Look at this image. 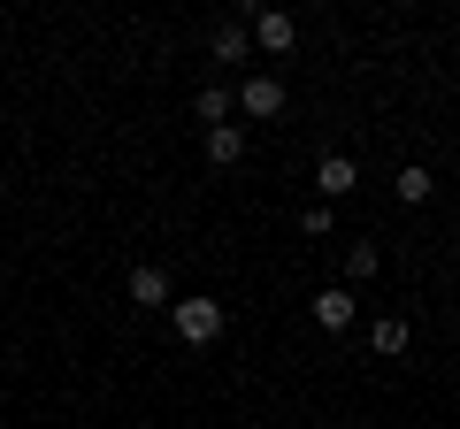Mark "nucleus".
<instances>
[{
  "label": "nucleus",
  "mask_w": 460,
  "mask_h": 429,
  "mask_svg": "<svg viewBox=\"0 0 460 429\" xmlns=\"http://www.w3.org/2000/svg\"><path fill=\"white\" fill-rule=\"evenodd\" d=\"M169 322H177L184 346H215V337H223V299H177Z\"/></svg>",
  "instance_id": "f257e3e1"
},
{
  "label": "nucleus",
  "mask_w": 460,
  "mask_h": 429,
  "mask_svg": "<svg viewBox=\"0 0 460 429\" xmlns=\"http://www.w3.org/2000/svg\"><path fill=\"white\" fill-rule=\"evenodd\" d=\"M246 39H253V47H261V54H292L299 23L284 16V8H253V16H246Z\"/></svg>",
  "instance_id": "f03ea898"
},
{
  "label": "nucleus",
  "mask_w": 460,
  "mask_h": 429,
  "mask_svg": "<svg viewBox=\"0 0 460 429\" xmlns=\"http://www.w3.org/2000/svg\"><path fill=\"white\" fill-rule=\"evenodd\" d=\"M238 108H246L253 123L284 116V84H277V77H246V84H238Z\"/></svg>",
  "instance_id": "7ed1b4c3"
},
{
  "label": "nucleus",
  "mask_w": 460,
  "mask_h": 429,
  "mask_svg": "<svg viewBox=\"0 0 460 429\" xmlns=\"http://www.w3.org/2000/svg\"><path fill=\"white\" fill-rule=\"evenodd\" d=\"M208 54H215V62H246V54H253V39H246V23H215V39H208Z\"/></svg>",
  "instance_id": "20e7f679"
},
{
  "label": "nucleus",
  "mask_w": 460,
  "mask_h": 429,
  "mask_svg": "<svg viewBox=\"0 0 460 429\" xmlns=\"http://www.w3.org/2000/svg\"><path fill=\"white\" fill-rule=\"evenodd\" d=\"M353 314H361V307H353V292H338V284H330V292L314 299V322H323V330H345Z\"/></svg>",
  "instance_id": "39448f33"
},
{
  "label": "nucleus",
  "mask_w": 460,
  "mask_h": 429,
  "mask_svg": "<svg viewBox=\"0 0 460 429\" xmlns=\"http://www.w3.org/2000/svg\"><path fill=\"white\" fill-rule=\"evenodd\" d=\"M238 153H246V131H238V123H215V131H208V162H215V169H230Z\"/></svg>",
  "instance_id": "423d86ee"
},
{
  "label": "nucleus",
  "mask_w": 460,
  "mask_h": 429,
  "mask_svg": "<svg viewBox=\"0 0 460 429\" xmlns=\"http://www.w3.org/2000/svg\"><path fill=\"white\" fill-rule=\"evenodd\" d=\"M314 184H323V207H330V199H345V192H353L361 177H353V162H345V153H330V162H323V177H314Z\"/></svg>",
  "instance_id": "0eeeda50"
},
{
  "label": "nucleus",
  "mask_w": 460,
  "mask_h": 429,
  "mask_svg": "<svg viewBox=\"0 0 460 429\" xmlns=\"http://www.w3.org/2000/svg\"><path fill=\"white\" fill-rule=\"evenodd\" d=\"M131 299L138 307H169V276L162 268H131Z\"/></svg>",
  "instance_id": "6e6552de"
},
{
  "label": "nucleus",
  "mask_w": 460,
  "mask_h": 429,
  "mask_svg": "<svg viewBox=\"0 0 460 429\" xmlns=\"http://www.w3.org/2000/svg\"><path fill=\"white\" fill-rule=\"evenodd\" d=\"M392 192L407 199V207H422V199L438 192V177H429V169H399V177H392Z\"/></svg>",
  "instance_id": "1a4fd4ad"
},
{
  "label": "nucleus",
  "mask_w": 460,
  "mask_h": 429,
  "mask_svg": "<svg viewBox=\"0 0 460 429\" xmlns=\"http://www.w3.org/2000/svg\"><path fill=\"white\" fill-rule=\"evenodd\" d=\"M368 346H376L384 361H392V353H407V322H399V314H384L376 330H368Z\"/></svg>",
  "instance_id": "9d476101"
},
{
  "label": "nucleus",
  "mask_w": 460,
  "mask_h": 429,
  "mask_svg": "<svg viewBox=\"0 0 460 429\" xmlns=\"http://www.w3.org/2000/svg\"><path fill=\"white\" fill-rule=\"evenodd\" d=\"M230 116V92H223V84H208V92H199V123H208V131H215V123H223Z\"/></svg>",
  "instance_id": "9b49d317"
},
{
  "label": "nucleus",
  "mask_w": 460,
  "mask_h": 429,
  "mask_svg": "<svg viewBox=\"0 0 460 429\" xmlns=\"http://www.w3.org/2000/svg\"><path fill=\"white\" fill-rule=\"evenodd\" d=\"M376 268H384L376 246H353V253H345V276H376Z\"/></svg>",
  "instance_id": "f8f14e48"
},
{
  "label": "nucleus",
  "mask_w": 460,
  "mask_h": 429,
  "mask_svg": "<svg viewBox=\"0 0 460 429\" xmlns=\"http://www.w3.org/2000/svg\"><path fill=\"white\" fill-rule=\"evenodd\" d=\"M299 231H307V238H330V207H323V199H314V207L299 214Z\"/></svg>",
  "instance_id": "ddd939ff"
}]
</instances>
